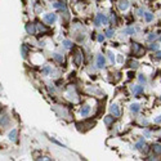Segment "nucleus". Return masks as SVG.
Segmentation results:
<instances>
[{
  "label": "nucleus",
  "instance_id": "1",
  "mask_svg": "<svg viewBox=\"0 0 161 161\" xmlns=\"http://www.w3.org/2000/svg\"><path fill=\"white\" fill-rule=\"evenodd\" d=\"M92 112V107L89 103H84L81 106V108H80V116L81 117H86V116H89Z\"/></svg>",
  "mask_w": 161,
  "mask_h": 161
},
{
  "label": "nucleus",
  "instance_id": "2",
  "mask_svg": "<svg viewBox=\"0 0 161 161\" xmlns=\"http://www.w3.org/2000/svg\"><path fill=\"white\" fill-rule=\"evenodd\" d=\"M44 21L48 25H53V23L57 21V14L56 13H45L44 14Z\"/></svg>",
  "mask_w": 161,
  "mask_h": 161
},
{
  "label": "nucleus",
  "instance_id": "3",
  "mask_svg": "<svg viewBox=\"0 0 161 161\" xmlns=\"http://www.w3.org/2000/svg\"><path fill=\"white\" fill-rule=\"evenodd\" d=\"M110 111H111V115L114 116V117H120V116H121L120 107H119L116 103L111 104V107H110Z\"/></svg>",
  "mask_w": 161,
  "mask_h": 161
},
{
  "label": "nucleus",
  "instance_id": "4",
  "mask_svg": "<svg viewBox=\"0 0 161 161\" xmlns=\"http://www.w3.org/2000/svg\"><path fill=\"white\" fill-rule=\"evenodd\" d=\"M81 62H83V54H81V52H80L79 49H76L75 54H74V63L79 67L80 65H81Z\"/></svg>",
  "mask_w": 161,
  "mask_h": 161
},
{
  "label": "nucleus",
  "instance_id": "5",
  "mask_svg": "<svg viewBox=\"0 0 161 161\" xmlns=\"http://www.w3.org/2000/svg\"><path fill=\"white\" fill-rule=\"evenodd\" d=\"M132 49H133V52H134V54H137L138 57H141V54L143 52H144V49H143V46L141 45V44H138V43H133V45H132Z\"/></svg>",
  "mask_w": 161,
  "mask_h": 161
},
{
  "label": "nucleus",
  "instance_id": "6",
  "mask_svg": "<svg viewBox=\"0 0 161 161\" xmlns=\"http://www.w3.org/2000/svg\"><path fill=\"white\" fill-rule=\"evenodd\" d=\"M129 0H120L117 4V8L120 12H126L128 9H129Z\"/></svg>",
  "mask_w": 161,
  "mask_h": 161
},
{
  "label": "nucleus",
  "instance_id": "7",
  "mask_svg": "<svg viewBox=\"0 0 161 161\" xmlns=\"http://www.w3.org/2000/svg\"><path fill=\"white\" fill-rule=\"evenodd\" d=\"M66 95H67L68 99L74 101V102H76V101L79 99V95H77V94L75 93V90H74L72 86H70V88H68V93H66Z\"/></svg>",
  "mask_w": 161,
  "mask_h": 161
},
{
  "label": "nucleus",
  "instance_id": "8",
  "mask_svg": "<svg viewBox=\"0 0 161 161\" xmlns=\"http://www.w3.org/2000/svg\"><path fill=\"white\" fill-rule=\"evenodd\" d=\"M36 25H34V23H27L26 25V32H27L28 35H35L36 34Z\"/></svg>",
  "mask_w": 161,
  "mask_h": 161
},
{
  "label": "nucleus",
  "instance_id": "9",
  "mask_svg": "<svg viewBox=\"0 0 161 161\" xmlns=\"http://www.w3.org/2000/svg\"><path fill=\"white\" fill-rule=\"evenodd\" d=\"M106 65V59H104L103 54H98L97 56V67L98 68H103Z\"/></svg>",
  "mask_w": 161,
  "mask_h": 161
},
{
  "label": "nucleus",
  "instance_id": "10",
  "mask_svg": "<svg viewBox=\"0 0 161 161\" xmlns=\"http://www.w3.org/2000/svg\"><path fill=\"white\" fill-rule=\"evenodd\" d=\"M132 92H133V94L137 97V95L142 94L143 92H144V89H143V86H141V85H133L132 86Z\"/></svg>",
  "mask_w": 161,
  "mask_h": 161
},
{
  "label": "nucleus",
  "instance_id": "11",
  "mask_svg": "<svg viewBox=\"0 0 161 161\" xmlns=\"http://www.w3.org/2000/svg\"><path fill=\"white\" fill-rule=\"evenodd\" d=\"M28 52H30V46L27 45V44H22V45H21V54H22V57L27 58Z\"/></svg>",
  "mask_w": 161,
  "mask_h": 161
},
{
  "label": "nucleus",
  "instance_id": "12",
  "mask_svg": "<svg viewBox=\"0 0 161 161\" xmlns=\"http://www.w3.org/2000/svg\"><path fill=\"white\" fill-rule=\"evenodd\" d=\"M53 8L66 12V4H65L63 1H56V3H53Z\"/></svg>",
  "mask_w": 161,
  "mask_h": 161
},
{
  "label": "nucleus",
  "instance_id": "13",
  "mask_svg": "<svg viewBox=\"0 0 161 161\" xmlns=\"http://www.w3.org/2000/svg\"><path fill=\"white\" fill-rule=\"evenodd\" d=\"M17 135H18V130L17 129H12L9 134H8V137H9V139L12 142H17Z\"/></svg>",
  "mask_w": 161,
  "mask_h": 161
},
{
  "label": "nucleus",
  "instance_id": "14",
  "mask_svg": "<svg viewBox=\"0 0 161 161\" xmlns=\"http://www.w3.org/2000/svg\"><path fill=\"white\" fill-rule=\"evenodd\" d=\"M130 111H132L134 115H137L139 111H141V104H138V103H132V104H130Z\"/></svg>",
  "mask_w": 161,
  "mask_h": 161
},
{
  "label": "nucleus",
  "instance_id": "15",
  "mask_svg": "<svg viewBox=\"0 0 161 161\" xmlns=\"http://www.w3.org/2000/svg\"><path fill=\"white\" fill-rule=\"evenodd\" d=\"M138 30L134 27H126L125 30H123V35H135Z\"/></svg>",
  "mask_w": 161,
  "mask_h": 161
},
{
  "label": "nucleus",
  "instance_id": "16",
  "mask_svg": "<svg viewBox=\"0 0 161 161\" xmlns=\"http://www.w3.org/2000/svg\"><path fill=\"white\" fill-rule=\"evenodd\" d=\"M53 59H54L56 62H58V63H63L65 61V57L62 54H59V53H53Z\"/></svg>",
  "mask_w": 161,
  "mask_h": 161
},
{
  "label": "nucleus",
  "instance_id": "17",
  "mask_svg": "<svg viewBox=\"0 0 161 161\" xmlns=\"http://www.w3.org/2000/svg\"><path fill=\"white\" fill-rule=\"evenodd\" d=\"M152 151H153L155 155L161 156V144H160V143H155V144L152 146Z\"/></svg>",
  "mask_w": 161,
  "mask_h": 161
},
{
  "label": "nucleus",
  "instance_id": "18",
  "mask_svg": "<svg viewBox=\"0 0 161 161\" xmlns=\"http://www.w3.org/2000/svg\"><path fill=\"white\" fill-rule=\"evenodd\" d=\"M103 121H104V124H106L107 126H110V125H112V124H114L115 117H114L112 115H108V116H106V117L103 119Z\"/></svg>",
  "mask_w": 161,
  "mask_h": 161
},
{
  "label": "nucleus",
  "instance_id": "19",
  "mask_svg": "<svg viewBox=\"0 0 161 161\" xmlns=\"http://www.w3.org/2000/svg\"><path fill=\"white\" fill-rule=\"evenodd\" d=\"M9 121H10L9 116H3V117L0 119V125H1V126H7V125L9 124Z\"/></svg>",
  "mask_w": 161,
  "mask_h": 161
},
{
  "label": "nucleus",
  "instance_id": "20",
  "mask_svg": "<svg viewBox=\"0 0 161 161\" xmlns=\"http://www.w3.org/2000/svg\"><path fill=\"white\" fill-rule=\"evenodd\" d=\"M143 17H144L146 22H152V21H153V14L150 13V12H146V13L143 14Z\"/></svg>",
  "mask_w": 161,
  "mask_h": 161
},
{
  "label": "nucleus",
  "instance_id": "21",
  "mask_svg": "<svg viewBox=\"0 0 161 161\" xmlns=\"http://www.w3.org/2000/svg\"><path fill=\"white\" fill-rule=\"evenodd\" d=\"M41 72L45 74V75H50V74H52V67L46 65V66H44L43 68H41Z\"/></svg>",
  "mask_w": 161,
  "mask_h": 161
},
{
  "label": "nucleus",
  "instance_id": "22",
  "mask_svg": "<svg viewBox=\"0 0 161 161\" xmlns=\"http://www.w3.org/2000/svg\"><path fill=\"white\" fill-rule=\"evenodd\" d=\"M36 30H39L40 32H46V31H48V28L43 25V23H40V22L36 23Z\"/></svg>",
  "mask_w": 161,
  "mask_h": 161
},
{
  "label": "nucleus",
  "instance_id": "23",
  "mask_svg": "<svg viewBox=\"0 0 161 161\" xmlns=\"http://www.w3.org/2000/svg\"><path fill=\"white\" fill-rule=\"evenodd\" d=\"M104 35H106L107 37H114L115 36V30H112V28H107L106 30V32H104Z\"/></svg>",
  "mask_w": 161,
  "mask_h": 161
},
{
  "label": "nucleus",
  "instance_id": "24",
  "mask_svg": "<svg viewBox=\"0 0 161 161\" xmlns=\"http://www.w3.org/2000/svg\"><path fill=\"white\" fill-rule=\"evenodd\" d=\"M63 46L66 48V49H72V46H74V44H72V41L71 40H63Z\"/></svg>",
  "mask_w": 161,
  "mask_h": 161
},
{
  "label": "nucleus",
  "instance_id": "25",
  "mask_svg": "<svg viewBox=\"0 0 161 161\" xmlns=\"http://www.w3.org/2000/svg\"><path fill=\"white\" fill-rule=\"evenodd\" d=\"M101 23L102 25H108V17L103 13H101Z\"/></svg>",
  "mask_w": 161,
  "mask_h": 161
},
{
  "label": "nucleus",
  "instance_id": "26",
  "mask_svg": "<svg viewBox=\"0 0 161 161\" xmlns=\"http://www.w3.org/2000/svg\"><path fill=\"white\" fill-rule=\"evenodd\" d=\"M94 25L97 26V27L102 26V23H101V13H98V14H97V17L94 18Z\"/></svg>",
  "mask_w": 161,
  "mask_h": 161
},
{
  "label": "nucleus",
  "instance_id": "27",
  "mask_svg": "<svg viewBox=\"0 0 161 161\" xmlns=\"http://www.w3.org/2000/svg\"><path fill=\"white\" fill-rule=\"evenodd\" d=\"M144 146V139H141L138 143H135V146H134V148L135 150H142V147Z\"/></svg>",
  "mask_w": 161,
  "mask_h": 161
},
{
  "label": "nucleus",
  "instance_id": "28",
  "mask_svg": "<svg viewBox=\"0 0 161 161\" xmlns=\"http://www.w3.org/2000/svg\"><path fill=\"white\" fill-rule=\"evenodd\" d=\"M157 39V34H155V32H151V34H148L147 36V41H153Z\"/></svg>",
  "mask_w": 161,
  "mask_h": 161
},
{
  "label": "nucleus",
  "instance_id": "29",
  "mask_svg": "<svg viewBox=\"0 0 161 161\" xmlns=\"http://www.w3.org/2000/svg\"><path fill=\"white\" fill-rule=\"evenodd\" d=\"M138 80H139L141 84H146V83H147V77L143 75V74H139V75H138Z\"/></svg>",
  "mask_w": 161,
  "mask_h": 161
},
{
  "label": "nucleus",
  "instance_id": "30",
  "mask_svg": "<svg viewBox=\"0 0 161 161\" xmlns=\"http://www.w3.org/2000/svg\"><path fill=\"white\" fill-rule=\"evenodd\" d=\"M49 141H50V142H53V143H56V144H57V146H59V147H62V148H66V146H65V144H62L61 142H58L57 139H54V138H49Z\"/></svg>",
  "mask_w": 161,
  "mask_h": 161
},
{
  "label": "nucleus",
  "instance_id": "31",
  "mask_svg": "<svg viewBox=\"0 0 161 161\" xmlns=\"http://www.w3.org/2000/svg\"><path fill=\"white\" fill-rule=\"evenodd\" d=\"M111 21L114 25H117L119 23V19H117V16H116V13H111Z\"/></svg>",
  "mask_w": 161,
  "mask_h": 161
},
{
  "label": "nucleus",
  "instance_id": "32",
  "mask_svg": "<svg viewBox=\"0 0 161 161\" xmlns=\"http://www.w3.org/2000/svg\"><path fill=\"white\" fill-rule=\"evenodd\" d=\"M107 54H108V58H110V61L112 62V63H115V54L112 53V50H108L107 52Z\"/></svg>",
  "mask_w": 161,
  "mask_h": 161
},
{
  "label": "nucleus",
  "instance_id": "33",
  "mask_svg": "<svg viewBox=\"0 0 161 161\" xmlns=\"http://www.w3.org/2000/svg\"><path fill=\"white\" fill-rule=\"evenodd\" d=\"M150 49H151V50H155V52H156V50L160 49V45H159L157 43H152L151 45H150Z\"/></svg>",
  "mask_w": 161,
  "mask_h": 161
},
{
  "label": "nucleus",
  "instance_id": "34",
  "mask_svg": "<svg viewBox=\"0 0 161 161\" xmlns=\"http://www.w3.org/2000/svg\"><path fill=\"white\" fill-rule=\"evenodd\" d=\"M128 65H129L130 68H137V67H138V62H137V61H130Z\"/></svg>",
  "mask_w": 161,
  "mask_h": 161
},
{
  "label": "nucleus",
  "instance_id": "35",
  "mask_svg": "<svg viewBox=\"0 0 161 161\" xmlns=\"http://www.w3.org/2000/svg\"><path fill=\"white\" fill-rule=\"evenodd\" d=\"M104 39H106V36H104L103 34H99V35H98V41H99V43H103Z\"/></svg>",
  "mask_w": 161,
  "mask_h": 161
},
{
  "label": "nucleus",
  "instance_id": "36",
  "mask_svg": "<svg viewBox=\"0 0 161 161\" xmlns=\"http://www.w3.org/2000/svg\"><path fill=\"white\" fill-rule=\"evenodd\" d=\"M155 58L161 59V50H156V52H155Z\"/></svg>",
  "mask_w": 161,
  "mask_h": 161
},
{
  "label": "nucleus",
  "instance_id": "37",
  "mask_svg": "<svg viewBox=\"0 0 161 161\" xmlns=\"http://www.w3.org/2000/svg\"><path fill=\"white\" fill-rule=\"evenodd\" d=\"M153 121H155V124H161V115L156 116V117L153 119Z\"/></svg>",
  "mask_w": 161,
  "mask_h": 161
},
{
  "label": "nucleus",
  "instance_id": "38",
  "mask_svg": "<svg viewBox=\"0 0 161 161\" xmlns=\"http://www.w3.org/2000/svg\"><path fill=\"white\" fill-rule=\"evenodd\" d=\"M117 62H119V63H123V62H124V57L121 54H117Z\"/></svg>",
  "mask_w": 161,
  "mask_h": 161
},
{
  "label": "nucleus",
  "instance_id": "39",
  "mask_svg": "<svg viewBox=\"0 0 161 161\" xmlns=\"http://www.w3.org/2000/svg\"><path fill=\"white\" fill-rule=\"evenodd\" d=\"M143 134H144L146 138H150V137H151V132H150V130H144V132H143Z\"/></svg>",
  "mask_w": 161,
  "mask_h": 161
},
{
  "label": "nucleus",
  "instance_id": "40",
  "mask_svg": "<svg viewBox=\"0 0 161 161\" xmlns=\"http://www.w3.org/2000/svg\"><path fill=\"white\" fill-rule=\"evenodd\" d=\"M138 14H139V16H143V14H144V10H143V8H139V9H138Z\"/></svg>",
  "mask_w": 161,
  "mask_h": 161
},
{
  "label": "nucleus",
  "instance_id": "41",
  "mask_svg": "<svg viewBox=\"0 0 161 161\" xmlns=\"http://www.w3.org/2000/svg\"><path fill=\"white\" fill-rule=\"evenodd\" d=\"M159 40H160V41H161V36H160V37H159Z\"/></svg>",
  "mask_w": 161,
  "mask_h": 161
},
{
  "label": "nucleus",
  "instance_id": "42",
  "mask_svg": "<svg viewBox=\"0 0 161 161\" xmlns=\"http://www.w3.org/2000/svg\"><path fill=\"white\" fill-rule=\"evenodd\" d=\"M159 99H160V101H161V95H160V98H159Z\"/></svg>",
  "mask_w": 161,
  "mask_h": 161
},
{
  "label": "nucleus",
  "instance_id": "43",
  "mask_svg": "<svg viewBox=\"0 0 161 161\" xmlns=\"http://www.w3.org/2000/svg\"><path fill=\"white\" fill-rule=\"evenodd\" d=\"M0 110H1V108H0Z\"/></svg>",
  "mask_w": 161,
  "mask_h": 161
}]
</instances>
